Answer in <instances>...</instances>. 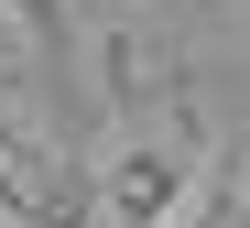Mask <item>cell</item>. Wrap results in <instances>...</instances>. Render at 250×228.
Returning a JSON list of instances; mask_svg holds the SVG:
<instances>
[{"mask_svg":"<svg viewBox=\"0 0 250 228\" xmlns=\"http://www.w3.org/2000/svg\"><path fill=\"white\" fill-rule=\"evenodd\" d=\"M0 207H22L33 228H65V196H55V174L33 163L22 142H0Z\"/></svg>","mask_w":250,"mask_h":228,"instance_id":"cell-1","label":"cell"}]
</instances>
